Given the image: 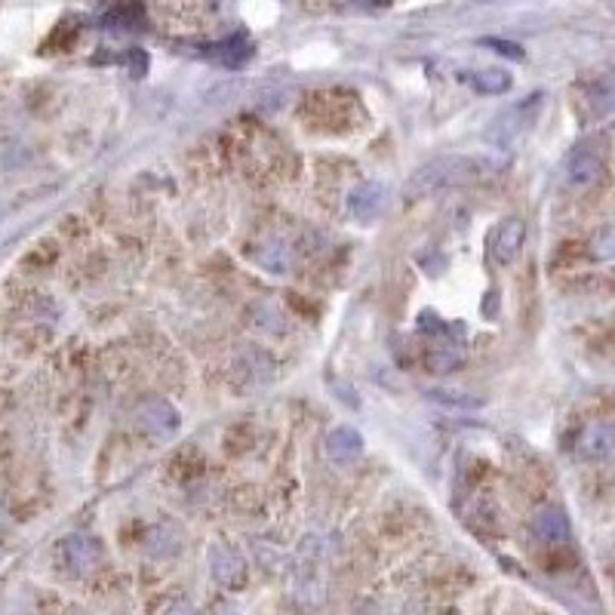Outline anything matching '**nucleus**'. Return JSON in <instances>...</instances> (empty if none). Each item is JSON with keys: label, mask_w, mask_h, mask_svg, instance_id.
I'll list each match as a JSON object with an SVG mask.
<instances>
[{"label": "nucleus", "mask_w": 615, "mask_h": 615, "mask_svg": "<svg viewBox=\"0 0 615 615\" xmlns=\"http://www.w3.org/2000/svg\"><path fill=\"white\" fill-rule=\"evenodd\" d=\"M492 173H496V167H492V160H483V157H459V154L437 157L409 176L406 194L409 197H428V194H437L443 188L471 185V182L486 179Z\"/></svg>", "instance_id": "f257e3e1"}, {"label": "nucleus", "mask_w": 615, "mask_h": 615, "mask_svg": "<svg viewBox=\"0 0 615 615\" xmlns=\"http://www.w3.org/2000/svg\"><path fill=\"white\" fill-rule=\"evenodd\" d=\"M56 560L65 572H71V576H90V572L102 563V545L99 539L77 532V536H68L59 542Z\"/></svg>", "instance_id": "f03ea898"}, {"label": "nucleus", "mask_w": 615, "mask_h": 615, "mask_svg": "<svg viewBox=\"0 0 615 615\" xmlns=\"http://www.w3.org/2000/svg\"><path fill=\"white\" fill-rule=\"evenodd\" d=\"M523 237H526L523 219H517V216L502 219L496 228H492V234H489V256L496 259L499 265L514 262V256L520 253V246H523Z\"/></svg>", "instance_id": "7ed1b4c3"}, {"label": "nucleus", "mask_w": 615, "mask_h": 615, "mask_svg": "<svg viewBox=\"0 0 615 615\" xmlns=\"http://www.w3.org/2000/svg\"><path fill=\"white\" fill-rule=\"evenodd\" d=\"M388 207V188L382 182H360L348 194V210L360 222H373Z\"/></svg>", "instance_id": "20e7f679"}, {"label": "nucleus", "mask_w": 615, "mask_h": 615, "mask_svg": "<svg viewBox=\"0 0 615 615\" xmlns=\"http://www.w3.org/2000/svg\"><path fill=\"white\" fill-rule=\"evenodd\" d=\"M532 536L548 548L566 545L569 536H572V529H569V517L563 514V508H554V505L539 508L536 517H532Z\"/></svg>", "instance_id": "39448f33"}, {"label": "nucleus", "mask_w": 615, "mask_h": 615, "mask_svg": "<svg viewBox=\"0 0 615 615\" xmlns=\"http://www.w3.org/2000/svg\"><path fill=\"white\" fill-rule=\"evenodd\" d=\"M603 176V157L591 148H579L572 151V157L566 160V182L569 188H594Z\"/></svg>", "instance_id": "423d86ee"}, {"label": "nucleus", "mask_w": 615, "mask_h": 615, "mask_svg": "<svg viewBox=\"0 0 615 615\" xmlns=\"http://www.w3.org/2000/svg\"><path fill=\"white\" fill-rule=\"evenodd\" d=\"M579 456L582 459H591V462H600V459H609L615 453V425L609 422H591L582 434H579Z\"/></svg>", "instance_id": "0eeeda50"}, {"label": "nucleus", "mask_w": 615, "mask_h": 615, "mask_svg": "<svg viewBox=\"0 0 615 615\" xmlns=\"http://www.w3.org/2000/svg\"><path fill=\"white\" fill-rule=\"evenodd\" d=\"M139 422L148 434L157 437H173L179 431V413L167 400H148L139 409Z\"/></svg>", "instance_id": "6e6552de"}, {"label": "nucleus", "mask_w": 615, "mask_h": 615, "mask_svg": "<svg viewBox=\"0 0 615 615\" xmlns=\"http://www.w3.org/2000/svg\"><path fill=\"white\" fill-rule=\"evenodd\" d=\"M203 56L216 65H225V68H240L253 56V44L243 34H234L228 40H219V44H213V47H203Z\"/></svg>", "instance_id": "1a4fd4ad"}, {"label": "nucleus", "mask_w": 615, "mask_h": 615, "mask_svg": "<svg viewBox=\"0 0 615 615\" xmlns=\"http://www.w3.org/2000/svg\"><path fill=\"white\" fill-rule=\"evenodd\" d=\"M326 453L336 465H351L363 456V437L354 428H336L330 437H326Z\"/></svg>", "instance_id": "9d476101"}, {"label": "nucleus", "mask_w": 615, "mask_h": 615, "mask_svg": "<svg viewBox=\"0 0 615 615\" xmlns=\"http://www.w3.org/2000/svg\"><path fill=\"white\" fill-rule=\"evenodd\" d=\"M462 80H465V84H468L471 90H477V93H483V96H502V93H508L511 84H514L511 71H505V68H480V71H468V74H462Z\"/></svg>", "instance_id": "9b49d317"}, {"label": "nucleus", "mask_w": 615, "mask_h": 615, "mask_svg": "<svg viewBox=\"0 0 615 615\" xmlns=\"http://www.w3.org/2000/svg\"><path fill=\"white\" fill-rule=\"evenodd\" d=\"M213 576L219 585H228V588H237L246 576L243 569V560L237 557V551L231 548H213Z\"/></svg>", "instance_id": "f8f14e48"}, {"label": "nucleus", "mask_w": 615, "mask_h": 615, "mask_svg": "<svg viewBox=\"0 0 615 615\" xmlns=\"http://www.w3.org/2000/svg\"><path fill=\"white\" fill-rule=\"evenodd\" d=\"M591 253L600 262H615V225L603 228L594 240H591Z\"/></svg>", "instance_id": "ddd939ff"}, {"label": "nucleus", "mask_w": 615, "mask_h": 615, "mask_svg": "<svg viewBox=\"0 0 615 615\" xmlns=\"http://www.w3.org/2000/svg\"><path fill=\"white\" fill-rule=\"evenodd\" d=\"M486 47H492V50H499V53H508V56H520V50L517 47H511V44H505V40H496V37H486Z\"/></svg>", "instance_id": "4468645a"}, {"label": "nucleus", "mask_w": 615, "mask_h": 615, "mask_svg": "<svg viewBox=\"0 0 615 615\" xmlns=\"http://www.w3.org/2000/svg\"><path fill=\"white\" fill-rule=\"evenodd\" d=\"M437 400H443V403H449V406H456V403H462V406H474L477 400H471V397H459V394H434Z\"/></svg>", "instance_id": "2eb2a0df"}, {"label": "nucleus", "mask_w": 615, "mask_h": 615, "mask_svg": "<svg viewBox=\"0 0 615 615\" xmlns=\"http://www.w3.org/2000/svg\"><path fill=\"white\" fill-rule=\"evenodd\" d=\"M160 615H194V609L188 603H170L167 612H160Z\"/></svg>", "instance_id": "dca6fc26"}, {"label": "nucleus", "mask_w": 615, "mask_h": 615, "mask_svg": "<svg viewBox=\"0 0 615 615\" xmlns=\"http://www.w3.org/2000/svg\"><path fill=\"white\" fill-rule=\"evenodd\" d=\"M357 7H363V10H382V7H388L391 0H354Z\"/></svg>", "instance_id": "f3484780"}]
</instances>
